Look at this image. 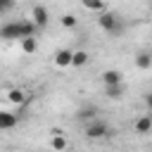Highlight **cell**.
Returning <instances> with one entry per match:
<instances>
[{"label":"cell","instance_id":"1","mask_svg":"<svg viewBox=\"0 0 152 152\" xmlns=\"http://www.w3.org/2000/svg\"><path fill=\"white\" fill-rule=\"evenodd\" d=\"M97 24H100V28H104L109 36H121L124 33V28H126V24L114 14V12H102L100 17H97Z\"/></svg>","mask_w":152,"mask_h":152},{"label":"cell","instance_id":"2","mask_svg":"<svg viewBox=\"0 0 152 152\" xmlns=\"http://www.w3.org/2000/svg\"><path fill=\"white\" fill-rule=\"evenodd\" d=\"M114 131H109V126L102 121V119H93L90 124H88V128H86V135L90 138V140H100V138H107V135H112Z\"/></svg>","mask_w":152,"mask_h":152},{"label":"cell","instance_id":"3","mask_svg":"<svg viewBox=\"0 0 152 152\" xmlns=\"http://www.w3.org/2000/svg\"><path fill=\"white\" fill-rule=\"evenodd\" d=\"M0 38H5V40H19V21H5L0 26Z\"/></svg>","mask_w":152,"mask_h":152},{"label":"cell","instance_id":"4","mask_svg":"<svg viewBox=\"0 0 152 152\" xmlns=\"http://www.w3.org/2000/svg\"><path fill=\"white\" fill-rule=\"evenodd\" d=\"M48 19H50L48 10H45L43 5H36V7H33V14H31V21L36 24V28H45V26H48Z\"/></svg>","mask_w":152,"mask_h":152},{"label":"cell","instance_id":"5","mask_svg":"<svg viewBox=\"0 0 152 152\" xmlns=\"http://www.w3.org/2000/svg\"><path fill=\"white\" fill-rule=\"evenodd\" d=\"M36 33H38V28L31 19H19V40L21 38H33Z\"/></svg>","mask_w":152,"mask_h":152},{"label":"cell","instance_id":"6","mask_svg":"<svg viewBox=\"0 0 152 152\" xmlns=\"http://www.w3.org/2000/svg\"><path fill=\"white\" fill-rule=\"evenodd\" d=\"M17 114L14 112H7V109H0V128L2 131H10V128H14L17 126Z\"/></svg>","mask_w":152,"mask_h":152},{"label":"cell","instance_id":"7","mask_svg":"<svg viewBox=\"0 0 152 152\" xmlns=\"http://www.w3.org/2000/svg\"><path fill=\"white\" fill-rule=\"evenodd\" d=\"M76 119H78V121H93V119H97V107H95V104L81 107V109L76 112Z\"/></svg>","mask_w":152,"mask_h":152},{"label":"cell","instance_id":"8","mask_svg":"<svg viewBox=\"0 0 152 152\" xmlns=\"http://www.w3.org/2000/svg\"><path fill=\"white\" fill-rule=\"evenodd\" d=\"M71 52H74V50H66V48L57 50V52H55V64H57V66H71Z\"/></svg>","mask_w":152,"mask_h":152},{"label":"cell","instance_id":"9","mask_svg":"<svg viewBox=\"0 0 152 152\" xmlns=\"http://www.w3.org/2000/svg\"><path fill=\"white\" fill-rule=\"evenodd\" d=\"M121 71L119 69H107L104 74H102V83L104 86H116V83H121Z\"/></svg>","mask_w":152,"mask_h":152},{"label":"cell","instance_id":"10","mask_svg":"<svg viewBox=\"0 0 152 152\" xmlns=\"http://www.w3.org/2000/svg\"><path fill=\"white\" fill-rule=\"evenodd\" d=\"M135 66H138V69H142V71H147V69L152 66V57H150V52H147V50H142V52H138V55H135Z\"/></svg>","mask_w":152,"mask_h":152},{"label":"cell","instance_id":"11","mask_svg":"<svg viewBox=\"0 0 152 152\" xmlns=\"http://www.w3.org/2000/svg\"><path fill=\"white\" fill-rule=\"evenodd\" d=\"M104 97H109V100H121V97H124V83L104 86Z\"/></svg>","mask_w":152,"mask_h":152},{"label":"cell","instance_id":"12","mask_svg":"<svg viewBox=\"0 0 152 152\" xmlns=\"http://www.w3.org/2000/svg\"><path fill=\"white\" fill-rule=\"evenodd\" d=\"M150 128H152V116H150V114H142V116L135 121V131L145 135V133H150Z\"/></svg>","mask_w":152,"mask_h":152},{"label":"cell","instance_id":"13","mask_svg":"<svg viewBox=\"0 0 152 152\" xmlns=\"http://www.w3.org/2000/svg\"><path fill=\"white\" fill-rule=\"evenodd\" d=\"M83 64H88V52L86 50L71 52V66H83Z\"/></svg>","mask_w":152,"mask_h":152},{"label":"cell","instance_id":"14","mask_svg":"<svg viewBox=\"0 0 152 152\" xmlns=\"http://www.w3.org/2000/svg\"><path fill=\"white\" fill-rule=\"evenodd\" d=\"M7 100L14 102V104H24V102H26V95H24L21 88H12V90L7 93Z\"/></svg>","mask_w":152,"mask_h":152},{"label":"cell","instance_id":"15","mask_svg":"<svg viewBox=\"0 0 152 152\" xmlns=\"http://www.w3.org/2000/svg\"><path fill=\"white\" fill-rule=\"evenodd\" d=\"M36 48H38V38H36V36H33V38H21V50H24L26 55L36 52Z\"/></svg>","mask_w":152,"mask_h":152},{"label":"cell","instance_id":"16","mask_svg":"<svg viewBox=\"0 0 152 152\" xmlns=\"http://www.w3.org/2000/svg\"><path fill=\"white\" fill-rule=\"evenodd\" d=\"M55 133H57V135L52 138V150H55V152H62V150H66V138H64L59 131H55Z\"/></svg>","mask_w":152,"mask_h":152},{"label":"cell","instance_id":"17","mask_svg":"<svg viewBox=\"0 0 152 152\" xmlns=\"http://www.w3.org/2000/svg\"><path fill=\"white\" fill-rule=\"evenodd\" d=\"M86 10H93V12H102L104 10V0H81Z\"/></svg>","mask_w":152,"mask_h":152},{"label":"cell","instance_id":"18","mask_svg":"<svg viewBox=\"0 0 152 152\" xmlns=\"http://www.w3.org/2000/svg\"><path fill=\"white\" fill-rule=\"evenodd\" d=\"M14 5H17V0H0V17L10 14L14 10Z\"/></svg>","mask_w":152,"mask_h":152},{"label":"cell","instance_id":"19","mask_svg":"<svg viewBox=\"0 0 152 152\" xmlns=\"http://www.w3.org/2000/svg\"><path fill=\"white\" fill-rule=\"evenodd\" d=\"M59 21H62L64 28H76V17H74V14H64Z\"/></svg>","mask_w":152,"mask_h":152}]
</instances>
